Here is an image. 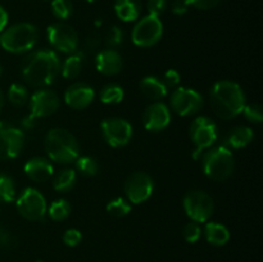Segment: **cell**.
Returning <instances> with one entry per match:
<instances>
[{
    "instance_id": "obj_1",
    "label": "cell",
    "mask_w": 263,
    "mask_h": 262,
    "mask_svg": "<svg viewBox=\"0 0 263 262\" xmlns=\"http://www.w3.org/2000/svg\"><path fill=\"white\" fill-rule=\"evenodd\" d=\"M61 72V61L55 51L43 49L28 54L22 62L21 73L30 86L45 87L53 84Z\"/></svg>"
},
{
    "instance_id": "obj_2",
    "label": "cell",
    "mask_w": 263,
    "mask_h": 262,
    "mask_svg": "<svg viewBox=\"0 0 263 262\" xmlns=\"http://www.w3.org/2000/svg\"><path fill=\"white\" fill-rule=\"evenodd\" d=\"M211 107L221 120H231L243 112L246 94L236 82L222 80L211 89Z\"/></svg>"
},
{
    "instance_id": "obj_3",
    "label": "cell",
    "mask_w": 263,
    "mask_h": 262,
    "mask_svg": "<svg viewBox=\"0 0 263 262\" xmlns=\"http://www.w3.org/2000/svg\"><path fill=\"white\" fill-rule=\"evenodd\" d=\"M45 151L51 161L67 164L79 158L80 146L73 134L68 130L53 128L45 136Z\"/></svg>"
},
{
    "instance_id": "obj_4",
    "label": "cell",
    "mask_w": 263,
    "mask_h": 262,
    "mask_svg": "<svg viewBox=\"0 0 263 262\" xmlns=\"http://www.w3.org/2000/svg\"><path fill=\"white\" fill-rule=\"evenodd\" d=\"M202 166L205 176L213 181H225L233 175L235 167L233 152L225 145L213 146L202 154Z\"/></svg>"
},
{
    "instance_id": "obj_5",
    "label": "cell",
    "mask_w": 263,
    "mask_h": 262,
    "mask_svg": "<svg viewBox=\"0 0 263 262\" xmlns=\"http://www.w3.org/2000/svg\"><path fill=\"white\" fill-rule=\"evenodd\" d=\"M37 28L27 22H21L8 27L0 33V46L13 54L26 53L37 43Z\"/></svg>"
},
{
    "instance_id": "obj_6",
    "label": "cell",
    "mask_w": 263,
    "mask_h": 262,
    "mask_svg": "<svg viewBox=\"0 0 263 262\" xmlns=\"http://www.w3.org/2000/svg\"><path fill=\"white\" fill-rule=\"evenodd\" d=\"M189 135L194 144L193 158L198 159L207 149L212 148L213 144L217 141V125L212 118L207 116H199L190 125Z\"/></svg>"
},
{
    "instance_id": "obj_7",
    "label": "cell",
    "mask_w": 263,
    "mask_h": 262,
    "mask_svg": "<svg viewBox=\"0 0 263 262\" xmlns=\"http://www.w3.org/2000/svg\"><path fill=\"white\" fill-rule=\"evenodd\" d=\"M184 210L187 217L197 223L207 222L213 215L215 203L212 197L203 190H190L184 197Z\"/></svg>"
},
{
    "instance_id": "obj_8",
    "label": "cell",
    "mask_w": 263,
    "mask_h": 262,
    "mask_svg": "<svg viewBox=\"0 0 263 262\" xmlns=\"http://www.w3.org/2000/svg\"><path fill=\"white\" fill-rule=\"evenodd\" d=\"M163 35V23L159 17L148 14L141 18L134 27L131 39L136 46L140 48H149L153 46L161 40Z\"/></svg>"
},
{
    "instance_id": "obj_9",
    "label": "cell",
    "mask_w": 263,
    "mask_h": 262,
    "mask_svg": "<svg viewBox=\"0 0 263 262\" xmlns=\"http://www.w3.org/2000/svg\"><path fill=\"white\" fill-rule=\"evenodd\" d=\"M17 210L28 221H40L46 215V200L35 188H27L17 199Z\"/></svg>"
},
{
    "instance_id": "obj_10",
    "label": "cell",
    "mask_w": 263,
    "mask_h": 262,
    "mask_svg": "<svg viewBox=\"0 0 263 262\" xmlns=\"http://www.w3.org/2000/svg\"><path fill=\"white\" fill-rule=\"evenodd\" d=\"M102 135L108 145L122 148L127 145L133 138V126L125 118L109 117L102 122Z\"/></svg>"
},
{
    "instance_id": "obj_11",
    "label": "cell",
    "mask_w": 263,
    "mask_h": 262,
    "mask_svg": "<svg viewBox=\"0 0 263 262\" xmlns=\"http://www.w3.org/2000/svg\"><path fill=\"white\" fill-rule=\"evenodd\" d=\"M46 36L55 50L61 53L72 54L77 50L79 45V36L72 26L63 22L53 23L46 30Z\"/></svg>"
},
{
    "instance_id": "obj_12",
    "label": "cell",
    "mask_w": 263,
    "mask_h": 262,
    "mask_svg": "<svg viewBox=\"0 0 263 262\" xmlns=\"http://www.w3.org/2000/svg\"><path fill=\"white\" fill-rule=\"evenodd\" d=\"M172 110L179 116L186 117L199 112L203 107V97L194 89L176 87L170 98Z\"/></svg>"
},
{
    "instance_id": "obj_13",
    "label": "cell",
    "mask_w": 263,
    "mask_h": 262,
    "mask_svg": "<svg viewBox=\"0 0 263 262\" xmlns=\"http://www.w3.org/2000/svg\"><path fill=\"white\" fill-rule=\"evenodd\" d=\"M153 179L146 172H134L125 182L126 199L134 204H141L146 202L153 194Z\"/></svg>"
},
{
    "instance_id": "obj_14",
    "label": "cell",
    "mask_w": 263,
    "mask_h": 262,
    "mask_svg": "<svg viewBox=\"0 0 263 262\" xmlns=\"http://www.w3.org/2000/svg\"><path fill=\"white\" fill-rule=\"evenodd\" d=\"M25 146V134L10 123L0 121V159H13Z\"/></svg>"
},
{
    "instance_id": "obj_15",
    "label": "cell",
    "mask_w": 263,
    "mask_h": 262,
    "mask_svg": "<svg viewBox=\"0 0 263 262\" xmlns=\"http://www.w3.org/2000/svg\"><path fill=\"white\" fill-rule=\"evenodd\" d=\"M59 97L57 92L53 90L41 89L36 90L30 99V110H31V117L33 118H41V117H48V116L53 115L57 112L59 108Z\"/></svg>"
},
{
    "instance_id": "obj_16",
    "label": "cell",
    "mask_w": 263,
    "mask_h": 262,
    "mask_svg": "<svg viewBox=\"0 0 263 262\" xmlns=\"http://www.w3.org/2000/svg\"><path fill=\"white\" fill-rule=\"evenodd\" d=\"M144 127L148 131L159 133L166 130L171 123V112L166 104L161 102H154L146 107L143 115Z\"/></svg>"
},
{
    "instance_id": "obj_17",
    "label": "cell",
    "mask_w": 263,
    "mask_h": 262,
    "mask_svg": "<svg viewBox=\"0 0 263 262\" xmlns=\"http://www.w3.org/2000/svg\"><path fill=\"white\" fill-rule=\"evenodd\" d=\"M95 99V91L90 85L74 82L64 91V102L72 109H85Z\"/></svg>"
},
{
    "instance_id": "obj_18",
    "label": "cell",
    "mask_w": 263,
    "mask_h": 262,
    "mask_svg": "<svg viewBox=\"0 0 263 262\" xmlns=\"http://www.w3.org/2000/svg\"><path fill=\"white\" fill-rule=\"evenodd\" d=\"M95 67L104 76H115L122 71L123 59L115 49H104L95 58Z\"/></svg>"
},
{
    "instance_id": "obj_19",
    "label": "cell",
    "mask_w": 263,
    "mask_h": 262,
    "mask_svg": "<svg viewBox=\"0 0 263 262\" xmlns=\"http://www.w3.org/2000/svg\"><path fill=\"white\" fill-rule=\"evenodd\" d=\"M23 170L28 179L36 182H45L54 174L53 164L44 157H33V158L28 159Z\"/></svg>"
},
{
    "instance_id": "obj_20",
    "label": "cell",
    "mask_w": 263,
    "mask_h": 262,
    "mask_svg": "<svg viewBox=\"0 0 263 262\" xmlns=\"http://www.w3.org/2000/svg\"><path fill=\"white\" fill-rule=\"evenodd\" d=\"M254 134L248 126H236L231 128L225 138V146L233 149L246 148L253 141Z\"/></svg>"
},
{
    "instance_id": "obj_21",
    "label": "cell",
    "mask_w": 263,
    "mask_h": 262,
    "mask_svg": "<svg viewBox=\"0 0 263 262\" xmlns=\"http://www.w3.org/2000/svg\"><path fill=\"white\" fill-rule=\"evenodd\" d=\"M140 91L148 99L158 102L167 95V89L161 79L156 76H146L140 81Z\"/></svg>"
},
{
    "instance_id": "obj_22",
    "label": "cell",
    "mask_w": 263,
    "mask_h": 262,
    "mask_svg": "<svg viewBox=\"0 0 263 262\" xmlns=\"http://www.w3.org/2000/svg\"><path fill=\"white\" fill-rule=\"evenodd\" d=\"M116 15L123 22H133L141 13V0H116Z\"/></svg>"
},
{
    "instance_id": "obj_23",
    "label": "cell",
    "mask_w": 263,
    "mask_h": 262,
    "mask_svg": "<svg viewBox=\"0 0 263 262\" xmlns=\"http://www.w3.org/2000/svg\"><path fill=\"white\" fill-rule=\"evenodd\" d=\"M204 236L212 246H225L230 240V231L220 222H207L204 226Z\"/></svg>"
},
{
    "instance_id": "obj_24",
    "label": "cell",
    "mask_w": 263,
    "mask_h": 262,
    "mask_svg": "<svg viewBox=\"0 0 263 262\" xmlns=\"http://www.w3.org/2000/svg\"><path fill=\"white\" fill-rule=\"evenodd\" d=\"M85 57L82 53H72L61 66V72L64 79H76L82 71Z\"/></svg>"
},
{
    "instance_id": "obj_25",
    "label": "cell",
    "mask_w": 263,
    "mask_h": 262,
    "mask_svg": "<svg viewBox=\"0 0 263 262\" xmlns=\"http://www.w3.org/2000/svg\"><path fill=\"white\" fill-rule=\"evenodd\" d=\"M77 174L73 169H63L54 176L53 188L59 193L69 192L76 184Z\"/></svg>"
},
{
    "instance_id": "obj_26",
    "label": "cell",
    "mask_w": 263,
    "mask_h": 262,
    "mask_svg": "<svg viewBox=\"0 0 263 262\" xmlns=\"http://www.w3.org/2000/svg\"><path fill=\"white\" fill-rule=\"evenodd\" d=\"M125 91L117 84H108L100 90L99 98L104 104H118L123 100Z\"/></svg>"
},
{
    "instance_id": "obj_27",
    "label": "cell",
    "mask_w": 263,
    "mask_h": 262,
    "mask_svg": "<svg viewBox=\"0 0 263 262\" xmlns=\"http://www.w3.org/2000/svg\"><path fill=\"white\" fill-rule=\"evenodd\" d=\"M15 199L14 180L9 175L0 172V202L10 203Z\"/></svg>"
},
{
    "instance_id": "obj_28",
    "label": "cell",
    "mask_w": 263,
    "mask_h": 262,
    "mask_svg": "<svg viewBox=\"0 0 263 262\" xmlns=\"http://www.w3.org/2000/svg\"><path fill=\"white\" fill-rule=\"evenodd\" d=\"M69 213H71V205L66 199H57L49 205L48 215L53 221H64L68 218Z\"/></svg>"
},
{
    "instance_id": "obj_29",
    "label": "cell",
    "mask_w": 263,
    "mask_h": 262,
    "mask_svg": "<svg viewBox=\"0 0 263 262\" xmlns=\"http://www.w3.org/2000/svg\"><path fill=\"white\" fill-rule=\"evenodd\" d=\"M8 100L14 107H23L28 102L27 87L21 84L10 85L8 90Z\"/></svg>"
},
{
    "instance_id": "obj_30",
    "label": "cell",
    "mask_w": 263,
    "mask_h": 262,
    "mask_svg": "<svg viewBox=\"0 0 263 262\" xmlns=\"http://www.w3.org/2000/svg\"><path fill=\"white\" fill-rule=\"evenodd\" d=\"M107 211L115 217H125L131 212V203L126 198H115L107 204Z\"/></svg>"
},
{
    "instance_id": "obj_31",
    "label": "cell",
    "mask_w": 263,
    "mask_h": 262,
    "mask_svg": "<svg viewBox=\"0 0 263 262\" xmlns=\"http://www.w3.org/2000/svg\"><path fill=\"white\" fill-rule=\"evenodd\" d=\"M74 162H76V169L79 171V174L84 175V176H95L98 174V171H99L98 161L95 158H92V157H79Z\"/></svg>"
},
{
    "instance_id": "obj_32",
    "label": "cell",
    "mask_w": 263,
    "mask_h": 262,
    "mask_svg": "<svg viewBox=\"0 0 263 262\" xmlns=\"http://www.w3.org/2000/svg\"><path fill=\"white\" fill-rule=\"evenodd\" d=\"M51 12L58 20H68L73 12V5L71 0H53L51 2Z\"/></svg>"
},
{
    "instance_id": "obj_33",
    "label": "cell",
    "mask_w": 263,
    "mask_h": 262,
    "mask_svg": "<svg viewBox=\"0 0 263 262\" xmlns=\"http://www.w3.org/2000/svg\"><path fill=\"white\" fill-rule=\"evenodd\" d=\"M182 235H184L185 240H186L187 243H197L200 239V236H202V228L199 226V223L192 221V222L186 223V225L184 226Z\"/></svg>"
},
{
    "instance_id": "obj_34",
    "label": "cell",
    "mask_w": 263,
    "mask_h": 262,
    "mask_svg": "<svg viewBox=\"0 0 263 262\" xmlns=\"http://www.w3.org/2000/svg\"><path fill=\"white\" fill-rule=\"evenodd\" d=\"M244 113V117L252 123H261L263 121V113H262V108L259 104H246L244 107L243 112Z\"/></svg>"
},
{
    "instance_id": "obj_35",
    "label": "cell",
    "mask_w": 263,
    "mask_h": 262,
    "mask_svg": "<svg viewBox=\"0 0 263 262\" xmlns=\"http://www.w3.org/2000/svg\"><path fill=\"white\" fill-rule=\"evenodd\" d=\"M123 43V32L120 27L113 26L105 35V44L109 49H115Z\"/></svg>"
},
{
    "instance_id": "obj_36",
    "label": "cell",
    "mask_w": 263,
    "mask_h": 262,
    "mask_svg": "<svg viewBox=\"0 0 263 262\" xmlns=\"http://www.w3.org/2000/svg\"><path fill=\"white\" fill-rule=\"evenodd\" d=\"M180 80H181V76H180V73L176 69H168V71L163 74L162 82H163L164 86H166L167 89H174V87L179 86Z\"/></svg>"
},
{
    "instance_id": "obj_37",
    "label": "cell",
    "mask_w": 263,
    "mask_h": 262,
    "mask_svg": "<svg viewBox=\"0 0 263 262\" xmlns=\"http://www.w3.org/2000/svg\"><path fill=\"white\" fill-rule=\"evenodd\" d=\"M82 239L81 231L77 230V229H68V230L64 231L63 234V241L66 246L68 247H76L77 244H80Z\"/></svg>"
},
{
    "instance_id": "obj_38",
    "label": "cell",
    "mask_w": 263,
    "mask_h": 262,
    "mask_svg": "<svg viewBox=\"0 0 263 262\" xmlns=\"http://www.w3.org/2000/svg\"><path fill=\"white\" fill-rule=\"evenodd\" d=\"M148 12L151 15L159 17L167 8V0H148Z\"/></svg>"
},
{
    "instance_id": "obj_39",
    "label": "cell",
    "mask_w": 263,
    "mask_h": 262,
    "mask_svg": "<svg viewBox=\"0 0 263 262\" xmlns=\"http://www.w3.org/2000/svg\"><path fill=\"white\" fill-rule=\"evenodd\" d=\"M221 0H186V3L189 4V7L197 8V9H202V10H208L215 8L216 5H218Z\"/></svg>"
},
{
    "instance_id": "obj_40",
    "label": "cell",
    "mask_w": 263,
    "mask_h": 262,
    "mask_svg": "<svg viewBox=\"0 0 263 262\" xmlns=\"http://www.w3.org/2000/svg\"><path fill=\"white\" fill-rule=\"evenodd\" d=\"M189 9V4L186 3V0H174L171 5V10L174 14L176 15H182L187 12Z\"/></svg>"
},
{
    "instance_id": "obj_41",
    "label": "cell",
    "mask_w": 263,
    "mask_h": 262,
    "mask_svg": "<svg viewBox=\"0 0 263 262\" xmlns=\"http://www.w3.org/2000/svg\"><path fill=\"white\" fill-rule=\"evenodd\" d=\"M10 234L5 228L0 226V248H5L10 244Z\"/></svg>"
},
{
    "instance_id": "obj_42",
    "label": "cell",
    "mask_w": 263,
    "mask_h": 262,
    "mask_svg": "<svg viewBox=\"0 0 263 262\" xmlns=\"http://www.w3.org/2000/svg\"><path fill=\"white\" fill-rule=\"evenodd\" d=\"M8 20H9V17H8V12L2 7V5H0V33H2L3 31L5 30V27H7Z\"/></svg>"
},
{
    "instance_id": "obj_43",
    "label": "cell",
    "mask_w": 263,
    "mask_h": 262,
    "mask_svg": "<svg viewBox=\"0 0 263 262\" xmlns=\"http://www.w3.org/2000/svg\"><path fill=\"white\" fill-rule=\"evenodd\" d=\"M99 44H100V36H98V35L89 36V38H87V40H86L87 48H90V49H91V50H92V49L97 48V46L99 45Z\"/></svg>"
},
{
    "instance_id": "obj_44",
    "label": "cell",
    "mask_w": 263,
    "mask_h": 262,
    "mask_svg": "<svg viewBox=\"0 0 263 262\" xmlns=\"http://www.w3.org/2000/svg\"><path fill=\"white\" fill-rule=\"evenodd\" d=\"M35 120L36 118L31 117V116H28V117H26L25 120L22 121V125L25 128H32L33 126H35Z\"/></svg>"
},
{
    "instance_id": "obj_45",
    "label": "cell",
    "mask_w": 263,
    "mask_h": 262,
    "mask_svg": "<svg viewBox=\"0 0 263 262\" xmlns=\"http://www.w3.org/2000/svg\"><path fill=\"white\" fill-rule=\"evenodd\" d=\"M4 102H5L4 92H3L2 89H0V110H2L3 107H4Z\"/></svg>"
},
{
    "instance_id": "obj_46",
    "label": "cell",
    "mask_w": 263,
    "mask_h": 262,
    "mask_svg": "<svg viewBox=\"0 0 263 262\" xmlns=\"http://www.w3.org/2000/svg\"><path fill=\"white\" fill-rule=\"evenodd\" d=\"M85 2H87V3H92V2H95V0H85Z\"/></svg>"
},
{
    "instance_id": "obj_47",
    "label": "cell",
    "mask_w": 263,
    "mask_h": 262,
    "mask_svg": "<svg viewBox=\"0 0 263 262\" xmlns=\"http://www.w3.org/2000/svg\"><path fill=\"white\" fill-rule=\"evenodd\" d=\"M2 73H3V68H2V66H0V76H2Z\"/></svg>"
},
{
    "instance_id": "obj_48",
    "label": "cell",
    "mask_w": 263,
    "mask_h": 262,
    "mask_svg": "<svg viewBox=\"0 0 263 262\" xmlns=\"http://www.w3.org/2000/svg\"><path fill=\"white\" fill-rule=\"evenodd\" d=\"M37 262H41V261H37Z\"/></svg>"
}]
</instances>
